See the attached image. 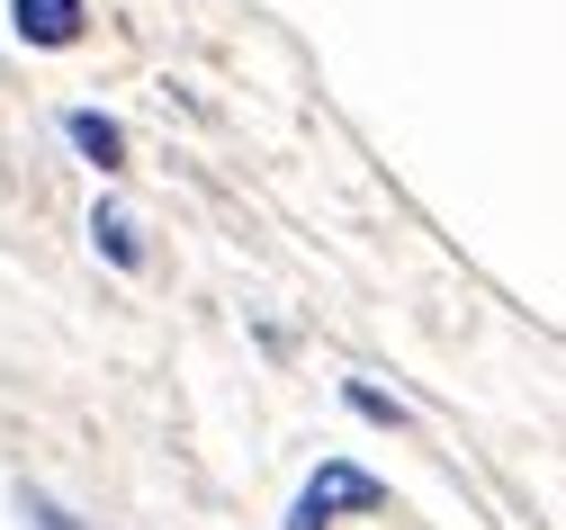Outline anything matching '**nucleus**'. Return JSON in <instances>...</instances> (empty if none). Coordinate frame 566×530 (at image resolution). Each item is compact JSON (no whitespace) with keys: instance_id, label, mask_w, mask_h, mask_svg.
Here are the masks:
<instances>
[{"instance_id":"nucleus-4","label":"nucleus","mask_w":566,"mask_h":530,"mask_svg":"<svg viewBox=\"0 0 566 530\" xmlns=\"http://www.w3.org/2000/svg\"><path fill=\"white\" fill-rule=\"evenodd\" d=\"M91 243H99L117 270H145V225H135L117 198H99V207H91Z\"/></svg>"},{"instance_id":"nucleus-5","label":"nucleus","mask_w":566,"mask_h":530,"mask_svg":"<svg viewBox=\"0 0 566 530\" xmlns=\"http://www.w3.org/2000/svg\"><path fill=\"white\" fill-rule=\"evenodd\" d=\"M342 405L360 414V423H387V432H405V405H396L387 387H369V377H350V387H342Z\"/></svg>"},{"instance_id":"nucleus-6","label":"nucleus","mask_w":566,"mask_h":530,"mask_svg":"<svg viewBox=\"0 0 566 530\" xmlns=\"http://www.w3.org/2000/svg\"><path fill=\"white\" fill-rule=\"evenodd\" d=\"M19 521H28V530H82V521L63 512L54 495H19Z\"/></svg>"},{"instance_id":"nucleus-3","label":"nucleus","mask_w":566,"mask_h":530,"mask_svg":"<svg viewBox=\"0 0 566 530\" xmlns=\"http://www.w3.org/2000/svg\"><path fill=\"white\" fill-rule=\"evenodd\" d=\"M10 28L28 45H73L82 37V0H10Z\"/></svg>"},{"instance_id":"nucleus-2","label":"nucleus","mask_w":566,"mask_h":530,"mask_svg":"<svg viewBox=\"0 0 566 530\" xmlns=\"http://www.w3.org/2000/svg\"><path fill=\"white\" fill-rule=\"evenodd\" d=\"M63 135H73V154H82L91 172H126V126H117V117L73 108V117H63Z\"/></svg>"},{"instance_id":"nucleus-1","label":"nucleus","mask_w":566,"mask_h":530,"mask_svg":"<svg viewBox=\"0 0 566 530\" xmlns=\"http://www.w3.org/2000/svg\"><path fill=\"white\" fill-rule=\"evenodd\" d=\"M350 512H387V486H378L369 468H350V459H324V468L306 477V495L289 503V530H333V521H350Z\"/></svg>"}]
</instances>
